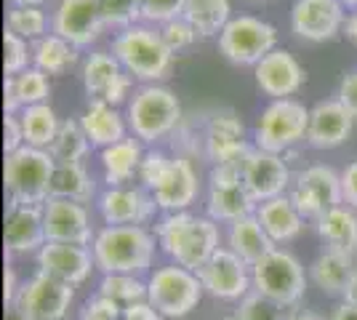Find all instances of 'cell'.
Here are the masks:
<instances>
[{
	"label": "cell",
	"instance_id": "7bdbcfd3",
	"mask_svg": "<svg viewBox=\"0 0 357 320\" xmlns=\"http://www.w3.org/2000/svg\"><path fill=\"white\" fill-rule=\"evenodd\" d=\"M171 163H174V158H168L163 150H147L144 158H142V166H139L136 182L142 184L144 190H149V192H155V190L163 184L165 176H168Z\"/></svg>",
	"mask_w": 357,
	"mask_h": 320
},
{
	"label": "cell",
	"instance_id": "d4e9b609",
	"mask_svg": "<svg viewBox=\"0 0 357 320\" xmlns=\"http://www.w3.org/2000/svg\"><path fill=\"white\" fill-rule=\"evenodd\" d=\"M357 273V257L349 254H339V251H328L323 248V254H317L314 261L310 264V280H312L317 289L323 291L326 296H336L344 299L347 291L352 286Z\"/></svg>",
	"mask_w": 357,
	"mask_h": 320
},
{
	"label": "cell",
	"instance_id": "d6a6232c",
	"mask_svg": "<svg viewBox=\"0 0 357 320\" xmlns=\"http://www.w3.org/2000/svg\"><path fill=\"white\" fill-rule=\"evenodd\" d=\"M19 121H22V131H24L27 147H38V150H48L54 144V139H56L61 125L56 109L48 102L45 105L24 107L19 112Z\"/></svg>",
	"mask_w": 357,
	"mask_h": 320
},
{
	"label": "cell",
	"instance_id": "484cf974",
	"mask_svg": "<svg viewBox=\"0 0 357 320\" xmlns=\"http://www.w3.org/2000/svg\"><path fill=\"white\" fill-rule=\"evenodd\" d=\"M256 219L261 222V227L272 238L275 245H285L291 241H296L298 235L304 232V222H307L288 195L259 203L256 206Z\"/></svg>",
	"mask_w": 357,
	"mask_h": 320
},
{
	"label": "cell",
	"instance_id": "ab89813d",
	"mask_svg": "<svg viewBox=\"0 0 357 320\" xmlns=\"http://www.w3.org/2000/svg\"><path fill=\"white\" fill-rule=\"evenodd\" d=\"M107 30H128L142 22V0H99Z\"/></svg>",
	"mask_w": 357,
	"mask_h": 320
},
{
	"label": "cell",
	"instance_id": "836d02e7",
	"mask_svg": "<svg viewBox=\"0 0 357 320\" xmlns=\"http://www.w3.org/2000/svg\"><path fill=\"white\" fill-rule=\"evenodd\" d=\"M75 61H77V48L54 32L32 43V67H38L45 75H64Z\"/></svg>",
	"mask_w": 357,
	"mask_h": 320
},
{
	"label": "cell",
	"instance_id": "ac0fdd59",
	"mask_svg": "<svg viewBox=\"0 0 357 320\" xmlns=\"http://www.w3.org/2000/svg\"><path fill=\"white\" fill-rule=\"evenodd\" d=\"M43 222L48 243L89 245L91 248L93 238H96L93 216L86 203L48 198L43 203Z\"/></svg>",
	"mask_w": 357,
	"mask_h": 320
},
{
	"label": "cell",
	"instance_id": "9c48e42d",
	"mask_svg": "<svg viewBox=\"0 0 357 320\" xmlns=\"http://www.w3.org/2000/svg\"><path fill=\"white\" fill-rule=\"evenodd\" d=\"M275 48H278V30L259 16H232L219 35L222 56L243 67H256Z\"/></svg>",
	"mask_w": 357,
	"mask_h": 320
},
{
	"label": "cell",
	"instance_id": "11a10c76",
	"mask_svg": "<svg viewBox=\"0 0 357 320\" xmlns=\"http://www.w3.org/2000/svg\"><path fill=\"white\" fill-rule=\"evenodd\" d=\"M285 320H326V318H323V315H317V312H312V310H298V307H294Z\"/></svg>",
	"mask_w": 357,
	"mask_h": 320
},
{
	"label": "cell",
	"instance_id": "e575fe53",
	"mask_svg": "<svg viewBox=\"0 0 357 320\" xmlns=\"http://www.w3.org/2000/svg\"><path fill=\"white\" fill-rule=\"evenodd\" d=\"M184 19L192 24L200 38L222 35L232 19L229 0H184Z\"/></svg>",
	"mask_w": 357,
	"mask_h": 320
},
{
	"label": "cell",
	"instance_id": "6f0895ef",
	"mask_svg": "<svg viewBox=\"0 0 357 320\" xmlns=\"http://www.w3.org/2000/svg\"><path fill=\"white\" fill-rule=\"evenodd\" d=\"M48 0H11V6H38V8H43Z\"/></svg>",
	"mask_w": 357,
	"mask_h": 320
},
{
	"label": "cell",
	"instance_id": "681fc988",
	"mask_svg": "<svg viewBox=\"0 0 357 320\" xmlns=\"http://www.w3.org/2000/svg\"><path fill=\"white\" fill-rule=\"evenodd\" d=\"M342 192H344V203L357 211V160H352L342 171Z\"/></svg>",
	"mask_w": 357,
	"mask_h": 320
},
{
	"label": "cell",
	"instance_id": "680465c9",
	"mask_svg": "<svg viewBox=\"0 0 357 320\" xmlns=\"http://www.w3.org/2000/svg\"><path fill=\"white\" fill-rule=\"evenodd\" d=\"M344 8H352V11H357V0H342Z\"/></svg>",
	"mask_w": 357,
	"mask_h": 320
},
{
	"label": "cell",
	"instance_id": "7dc6e473",
	"mask_svg": "<svg viewBox=\"0 0 357 320\" xmlns=\"http://www.w3.org/2000/svg\"><path fill=\"white\" fill-rule=\"evenodd\" d=\"M27 142H24V131H22V121L19 115H6L3 118V150L6 155L22 150Z\"/></svg>",
	"mask_w": 357,
	"mask_h": 320
},
{
	"label": "cell",
	"instance_id": "c3c4849f",
	"mask_svg": "<svg viewBox=\"0 0 357 320\" xmlns=\"http://www.w3.org/2000/svg\"><path fill=\"white\" fill-rule=\"evenodd\" d=\"M336 99L357 118V70H352V73H347V75L342 77Z\"/></svg>",
	"mask_w": 357,
	"mask_h": 320
},
{
	"label": "cell",
	"instance_id": "44dd1931",
	"mask_svg": "<svg viewBox=\"0 0 357 320\" xmlns=\"http://www.w3.org/2000/svg\"><path fill=\"white\" fill-rule=\"evenodd\" d=\"M38 270L51 277H56L67 286H83L96 270V261L89 245H70V243H45L38 254Z\"/></svg>",
	"mask_w": 357,
	"mask_h": 320
},
{
	"label": "cell",
	"instance_id": "cb8c5ba5",
	"mask_svg": "<svg viewBox=\"0 0 357 320\" xmlns=\"http://www.w3.org/2000/svg\"><path fill=\"white\" fill-rule=\"evenodd\" d=\"M197 195H200V179H197V171H195L192 160L176 155L174 163H171L168 176L152 192V198H155L160 211L168 213V211H190V206L197 200Z\"/></svg>",
	"mask_w": 357,
	"mask_h": 320
},
{
	"label": "cell",
	"instance_id": "4dcf8cb0",
	"mask_svg": "<svg viewBox=\"0 0 357 320\" xmlns=\"http://www.w3.org/2000/svg\"><path fill=\"white\" fill-rule=\"evenodd\" d=\"M123 73L126 70L120 67V61L115 59L112 51H91L83 59V70H80L89 102H105L109 89L118 83Z\"/></svg>",
	"mask_w": 357,
	"mask_h": 320
},
{
	"label": "cell",
	"instance_id": "4fadbf2b",
	"mask_svg": "<svg viewBox=\"0 0 357 320\" xmlns=\"http://www.w3.org/2000/svg\"><path fill=\"white\" fill-rule=\"evenodd\" d=\"M288 198L294 200L304 219L317 222L320 216L344 203L342 174H336L331 166H310L298 171L294 184L288 190Z\"/></svg>",
	"mask_w": 357,
	"mask_h": 320
},
{
	"label": "cell",
	"instance_id": "3957f363",
	"mask_svg": "<svg viewBox=\"0 0 357 320\" xmlns=\"http://www.w3.org/2000/svg\"><path fill=\"white\" fill-rule=\"evenodd\" d=\"M112 54L120 67L136 80L160 83L171 75L176 54L165 46L163 35L147 24H136L112 38Z\"/></svg>",
	"mask_w": 357,
	"mask_h": 320
},
{
	"label": "cell",
	"instance_id": "f1b7e54d",
	"mask_svg": "<svg viewBox=\"0 0 357 320\" xmlns=\"http://www.w3.org/2000/svg\"><path fill=\"white\" fill-rule=\"evenodd\" d=\"M314 229H317V235L326 243L328 251L357 257V211L349 208L347 203L323 213L314 222Z\"/></svg>",
	"mask_w": 357,
	"mask_h": 320
},
{
	"label": "cell",
	"instance_id": "74e56055",
	"mask_svg": "<svg viewBox=\"0 0 357 320\" xmlns=\"http://www.w3.org/2000/svg\"><path fill=\"white\" fill-rule=\"evenodd\" d=\"M48 27H51V19L38 6H11L6 14V30L16 32L19 38H24L30 43L45 38Z\"/></svg>",
	"mask_w": 357,
	"mask_h": 320
},
{
	"label": "cell",
	"instance_id": "7402d4cb",
	"mask_svg": "<svg viewBox=\"0 0 357 320\" xmlns=\"http://www.w3.org/2000/svg\"><path fill=\"white\" fill-rule=\"evenodd\" d=\"M253 75H256V86L261 89V93H267L272 99H291L304 86V77H307L298 59L285 48L269 51L253 67Z\"/></svg>",
	"mask_w": 357,
	"mask_h": 320
},
{
	"label": "cell",
	"instance_id": "8992f818",
	"mask_svg": "<svg viewBox=\"0 0 357 320\" xmlns=\"http://www.w3.org/2000/svg\"><path fill=\"white\" fill-rule=\"evenodd\" d=\"M206 296L197 273L181 264H160L147 275V302L163 318L181 320L192 310H197L200 299Z\"/></svg>",
	"mask_w": 357,
	"mask_h": 320
},
{
	"label": "cell",
	"instance_id": "f907efd6",
	"mask_svg": "<svg viewBox=\"0 0 357 320\" xmlns=\"http://www.w3.org/2000/svg\"><path fill=\"white\" fill-rule=\"evenodd\" d=\"M19 289H22V283H19V277H16V267L11 261H6V273H3V299H6V307H8V310L14 305Z\"/></svg>",
	"mask_w": 357,
	"mask_h": 320
},
{
	"label": "cell",
	"instance_id": "f35d334b",
	"mask_svg": "<svg viewBox=\"0 0 357 320\" xmlns=\"http://www.w3.org/2000/svg\"><path fill=\"white\" fill-rule=\"evenodd\" d=\"M14 77V86H16V96H19V105L22 109L32 105H45L48 96H51V83H48V75L40 73L38 67H27L24 73Z\"/></svg>",
	"mask_w": 357,
	"mask_h": 320
},
{
	"label": "cell",
	"instance_id": "91938a15",
	"mask_svg": "<svg viewBox=\"0 0 357 320\" xmlns=\"http://www.w3.org/2000/svg\"><path fill=\"white\" fill-rule=\"evenodd\" d=\"M219 320H238V318H235V312H232V315H224V318H219Z\"/></svg>",
	"mask_w": 357,
	"mask_h": 320
},
{
	"label": "cell",
	"instance_id": "e0dca14e",
	"mask_svg": "<svg viewBox=\"0 0 357 320\" xmlns=\"http://www.w3.org/2000/svg\"><path fill=\"white\" fill-rule=\"evenodd\" d=\"M240 176H243V184L248 187L251 198L256 200V206L264 200L288 195V190L294 184V174L283 160V155L267 153L259 147H253L248 158L243 160Z\"/></svg>",
	"mask_w": 357,
	"mask_h": 320
},
{
	"label": "cell",
	"instance_id": "277c9868",
	"mask_svg": "<svg viewBox=\"0 0 357 320\" xmlns=\"http://www.w3.org/2000/svg\"><path fill=\"white\" fill-rule=\"evenodd\" d=\"M126 121L131 128V137H136L144 144H155L160 139L176 134V128L184 121L181 102L176 93L160 83H144L131 96L128 109H126Z\"/></svg>",
	"mask_w": 357,
	"mask_h": 320
},
{
	"label": "cell",
	"instance_id": "1f68e13d",
	"mask_svg": "<svg viewBox=\"0 0 357 320\" xmlns=\"http://www.w3.org/2000/svg\"><path fill=\"white\" fill-rule=\"evenodd\" d=\"M51 198L75 200V203H86L99 198L96 192V179L83 163H56L54 171V182H51Z\"/></svg>",
	"mask_w": 357,
	"mask_h": 320
},
{
	"label": "cell",
	"instance_id": "db71d44e",
	"mask_svg": "<svg viewBox=\"0 0 357 320\" xmlns=\"http://www.w3.org/2000/svg\"><path fill=\"white\" fill-rule=\"evenodd\" d=\"M344 35H347V40H349L352 46H357V11H352V14L347 16V22H344Z\"/></svg>",
	"mask_w": 357,
	"mask_h": 320
},
{
	"label": "cell",
	"instance_id": "2e32d148",
	"mask_svg": "<svg viewBox=\"0 0 357 320\" xmlns=\"http://www.w3.org/2000/svg\"><path fill=\"white\" fill-rule=\"evenodd\" d=\"M107 30L99 0H59L51 14V32L75 48L93 46Z\"/></svg>",
	"mask_w": 357,
	"mask_h": 320
},
{
	"label": "cell",
	"instance_id": "f5cc1de1",
	"mask_svg": "<svg viewBox=\"0 0 357 320\" xmlns=\"http://www.w3.org/2000/svg\"><path fill=\"white\" fill-rule=\"evenodd\" d=\"M326 320H357V305L352 302H339V305L333 307V312L328 315Z\"/></svg>",
	"mask_w": 357,
	"mask_h": 320
},
{
	"label": "cell",
	"instance_id": "ffe728a7",
	"mask_svg": "<svg viewBox=\"0 0 357 320\" xmlns=\"http://www.w3.org/2000/svg\"><path fill=\"white\" fill-rule=\"evenodd\" d=\"M48 243L43 222V206H6V224H3V245L8 257H27L38 254Z\"/></svg>",
	"mask_w": 357,
	"mask_h": 320
},
{
	"label": "cell",
	"instance_id": "4316f807",
	"mask_svg": "<svg viewBox=\"0 0 357 320\" xmlns=\"http://www.w3.org/2000/svg\"><path fill=\"white\" fill-rule=\"evenodd\" d=\"M144 158V147L136 137H126L123 142L99 150V163L105 174L107 187H123L139 176V166Z\"/></svg>",
	"mask_w": 357,
	"mask_h": 320
},
{
	"label": "cell",
	"instance_id": "b9f144b4",
	"mask_svg": "<svg viewBox=\"0 0 357 320\" xmlns=\"http://www.w3.org/2000/svg\"><path fill=\"white\" fill-rule=\"evenodd\" d=\"M235 318L238 320H285L288 312H285L283 305L272 302L267 296L251 291L245 299H240L238 307H235Z\"/></svg>",
	"mask_w": 357,
	"mask_h": 320
},
{
	"label": "cell",
	"instance_id": "ee69618b",
	"mask_svg": "<svg viewBox=\"0 0 357 320\" xmlns=\"http://www.w3.org/2000/svg\"><path fill=\"white\" fill-rule=\"evenodd\" d=\"M184 16V0H142V22L147 24H168Z\"/></svg>",
	"mask_w": 357,
	"mask_h": 320
},
{
	"label": "cell",
	"instance_id": "83f0119b",
	"mask_svg": "<svg viewBox=\"0 0 357 320\" xmlns=\"http://www.w3.org/2000/svg\"><path fill=\"white\" fill-rule=\"evenodd\" d=\"M80 125L89 137L91 147H112L128 137V121L118 112V107L105 105V102H89L86 112L80 115Z\"/></svg>",
	"mask_w": 357,
	"mask_h": 320
},
{
	"label": "cell",
	"instance_id": "d590c367",
	"mask_svg": "<svg viewBox=\"0 0 357 320\" xmlns=\"http://www.w3.org/2000/svg\"><path fill=\"white\" fill-rule=\"evenodd\" d=\"M48 153L56 163H83V158L91 153V142L80 125V118L61 121L59 134L54 139V144L48 147Z\"/></svg>",
	"mask_w": 357,
	"mask_h": 320
},
{
	"label": "cell",
	"instance_id": "7c38bea8",
	"mask_svg": "<svg viewBox=\"0 0 357 320\" xmlns=\"http://www.w3.org/2000/svg\"><path fill=\"white\" fill-rule=\"evenodd\" d=\"M203 158L213 166H243L253 147L245 139L243 121L232 109H219L208 115L200 125Z\"/></svg>",
	"mask_w": 357,
	"mask_h": 320
},
{
	"label": "cell",
	"instance_id": "8d00e7d4",
	"mask_svg": "<svg viewBox=\"0 0 357 320\" xmlns=\"http://www.w3.org/2000/svg\"><path fill=\"white\" fill-rule=\"evenodd\" d=\"M96 294L112 299L115 305L126 307L147 299V280L142 275H102Z\"/></svg>",
	"mask_w": 357,
	"mask_h": 320
},
{
	"label": "cell",
	"instance_id": "9f6ffc18",
	"mask_svg": "<svg viewBox=\"0 0 357 320\" xmlns=\"http://www.w3.org/2000/svg\"><path fill=\"white\" fill-rule=\"evenodd\" d=\"M344 302H352V305H357V273H355V280H352L349 291H347V296H344Z\"/></svg>",
	"mask_w": 357,
	"mask_h": 320
},
{
	"label": "cell",
	"instance_id": "30bf717a",
	"mask_svg": "<svg viewBox=\"0 0 357 320\" xmlns=\"http://www.w3.org/2000/svg\"><path fill=\"white\" fill-rule=\"evenodd\" d=\"M75 299V289L45 273H32L16 294L11 312L16 320H64Z\"/></svg>",
	"mask_w": 357,
	"mask_h": 320
},
{
	"label": "cell",
	"instance_id": "7a4b0ae2",
	"mask_svg": "<svg viewBox=\"0 0 357 320\" xmlns=\"http://www.w3.org/2000/svg\"><path fill=\"white\" fill-rule=\"evenodd\" d=\"M96 270L102 275H149L158 254V238L139 224H105L91 243Z\"/></svg>",
	"mask_w": 357,
	"mask_h": 320
},
{
	"label": "cell",
	"instance_id": "9a60e30c",
	"mask_svg": "<svg viewBox=\"0 0 357 320\" xmlns=\"http://www.w3.org/2000/svg\"><path fill=\"white\" fill-rule=\"evenodd\" d=\"M96 211L109 227H118V224L149 227L160 208L152 198V192L144 190L142 184H123V187H107L99 192Z\"/></svg>",
	"mask_w": 357,
	"mask_h": 320
},
{
	"label": "cell",
	"instance_id": "816d5d0a",
	"mask_svg": "<svg viewBox=\"0 0 357 320\" xmlns=\"http://www.w3.org/2000/svg\"><path fill=\"white\" fill-rule=\"evenodd\" d=\"M123 320H165V318L144 299V302H136V305L126 307L123 310Z\"/></svg>",
	"mask_w": 357,
	"mask_h": 320
},
{
	"label": "cell",
	"instance_id": "d6986e66",
	"mask_svg": "<svg viewBox=\"0 0 357 320\" xmlns=\"http://www.w3.org/2000/svg\"><path fill=\"white\" fill-rule=\"evenodd\" d=\"M344 3L342 0H296L291 8V30L301 40L326 43L344 32Z\"/></svg>",
	"mask_w": 357,
	"mask_h": 320
},
{
	"label": "cell",
	"instance_id": "6da1fadb",
	"mask_svg": "<svg viewBox=\"0 0 357 320\" xmlns=\"http://www.w3.org/2000/svg\"><path fill=\"white\" fill-rule=\"evenodd\" d=\"M158 238V248L174 264L197 273L206 261L222 248V232L211 216H200L192 211H168L160 213L152 224Z\"/></svg>",
	"mask_w": 357,
	"mask_h": 320
},
{
	"label": "cell",
	"instance_id": "603a6c76",
	"mask_svg": "<svg viewBox=\"0 0 357 320\" xmlns=\"http://www.w3.org/2000/svg\"><path fill=\"white\" fill-rule=\"evenodd\" d=\"M355 128V115L339 102L326 99L310 109V125H307V144L314 150H333L342 147Z\"/></svg>",
	"mask_w": 357,
	"mask_h": 320
},
{
	"label": "cell",
	"instance_id": "52a82bcc",
	"mask_svg": "<svg viewBox=\"0 0 357 320\" xmlns=\"http://www.w3.org/2000/svg\"><path fill=\"white\" fill-rule=\"evenodd\" d=\"M251 280L256 294H261V296H267V299L288 310V307H296L301 302L310 275L291 251L278 245L264 259L253 264Z\"/></svg>",
	"mask_w": 357,
	"mask_h": 320
},
{
	"label": "cell",
	"instance_id": "60d3db41",
	"mask_svg": "<svg viewBox=\"0 0 357 320\" xmlns=\"http://www.w3.org/2000/svg\"><path fill=\"white\" fill-rule=\"evenodd\" d=\"M27 67H32V46L30 40L19 38L16 32H3V73L6 75H19Z\"/></svg>",
	"mask_w": 357,
	"mask_h": 320
},
{
	"label": "cell",
	"instance_id": "f546056e",
	"mask_svg": "<svg viewBox=\"0 0 357 320\" xmlns=\"http://www.w3.org/2000/svg\"><path fill=\"white\" fill-rule=\"evenodd\" d=\"M227 248L235 251L240 259L253 267L256 261H261L278 245L272 243V238L264 232L261 222L256 219V213H251V216H243V219L229 224V229H227Z\"/></svg>",
	"mask_w": 357,
	"mask_h": 320
},
{
	"label": "cell",
	"instance_id": "ba28073f",
	"mask_svg": "<svg viewBox=\"0 0 357 320\" xmlns=\"http://www.w3.org/2000/svg\"><path fill=\"white\" fill-rule=\"evenodd\" d=\"M310 109L296 99H272L253 128V142L259 150L283 155L296 142L307 139Z\"/></svg>",
	"mask_w": 357,
	"mask_h": 320
},
{
	"label": "cell",
	"instance_id": "8fae6325",
	"mask_svg": "<svg viewBox=\"0 0 357 320\" xmlns=\"http://www.w3.org/2000/svg\"><path fill=\"white\" fill-rule=\"evenodd\" d=\"M256 213V200L243 184L240 166H211L206 190V216L216 224H232L243 216Z\"/></svg>",
	"mask_w": 357,
	"mask_h": 320
},
{
	"label": "cell",
	"instance_id": "bcb514c9",
	"mask_svg": "<svg viewBox=\"0 0 357 320\" xmlns=\"http://www.w3.org/2000/svg\"><path fill=\"white\" fill-rule=\"evenodd\" d=\"M77 320H123V307L102 294H96V296L86 299L83 307L77 310Z\"/></svg>",
	"mask_w": 357,
	"mask_h": 320
},
{
	"label": "cell",
	"instance_id": "5bb4252c",
	"mask_svg": "<svg viewBox=\"0 0 357 320\" xmlns=\"http://www.w3.org/2000/svg\"><path fill=\"white\" fill-rule=\"evenodd\" d=\"M197 277L203 283V291L208 296H213V299H222V302H240V299H245L253 291L251 264H245L227 245H222L197 270Z\"/></svg>",
	"mask_w": 357,
	"mask_h": 320
},
{
	"label": "cell",
	"instance_id": "5b68a950",
	"mask_svg": "<svg viewBox=\"0 0 357 320\" xmlns=\"http://www.w3.org/2000/svg\"><path fill=\"white\" fill-rule=\"evenodd\" d=\"M56 160L48 150L38 147H22L16 153L6 155L3 160V184L8 203L22 206H43L51 198V182H54Z\"/></svg>",
	"mask_w": 357,
	"mask_h": 320
},
{
	"label": "cell",
	"instance_id": "f6af8a7d",
	"mask_svg": "<svg viewBox=\"0 0 357 320\" xmlns=\"http://www.w3.org/2000/svg\"><path fill=\"white\" fill-rule=\"evenodd\" d=\"M160 35H163L165 46L171 48L174 54L184 51V48H190L195 40L200 38L197 30H195L184 16H181V19H174V22H168V24H163V27H160Z\"/></svg>",
	"mask_w": 357,
	"mask_h": 320
}]
</instances>
